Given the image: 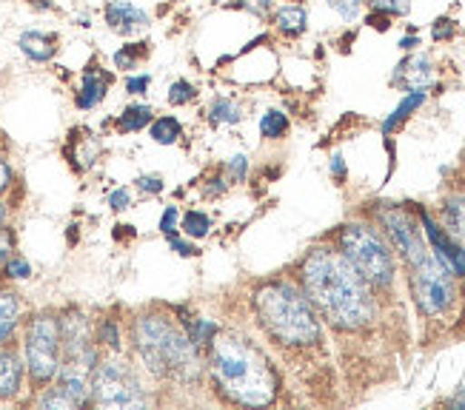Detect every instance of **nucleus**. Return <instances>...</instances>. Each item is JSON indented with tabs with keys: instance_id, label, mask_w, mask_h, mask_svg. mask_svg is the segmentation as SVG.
<instances>
[{
	"instance_id": "f257e3e1",
	"label": "nucleus",
	"mask_w": 465,
	"mask_h": 410,
	"mask_svg": "<svg viewBox=\"0 0 465 410\" xmlns=\"http://www.w3.org/2000/svg\"><path fill=\"white\" fill-rule=\"evenodd\" d=\"M300 277L309 302L331 325L354 331L371 322L374 299L369 294V282L340 251L314 249L302 262Z\"/></svg>"
},
{
	"instance_id": "f03ea898",
	"label": "nucleus",
	"mask_w": 465,
	"mask_h": 410,
	"mask_svg": "<svg viewBox=\"0 0 465 410\" xmlns=\"http://www.w3.org/2000/svg\"><path fill=\"white\" fill-rule=\"evenodd\" d=\"M212 371L223 394H229L240 405L262 407L277 394V379L269 359L249 339H217L212 347Z\"/></svg>"
},
{
	"instance_id": "7ed1b4c3",
	"label": "nucleus",
	"mask_w": 465,
	"mask_h": 410,
	"mask_svg": "<svg viewBox=\"0 0 465 410\" xmlns=\"http://www.w3.org/2000/svg\"><path fill=\"white\" fill-rule=\"evenodd\" d=\"M134 347L143 365L160 379L189 382L197 374V347L189 334L166 317H140L132 331Z\"/></svg>"
},
{
	"instance_id": "20e7f679",
	"label": "nucleus",
	"mask_w": 465,
	"mask_h": 410,
	"mask_svg": "<svg viewBox=\"0 0 465 410\" xmlns=\"http://www.w3.org/2000/svg\"><path fill=\"white\" fill-rule=\"evenodd\" d=\"M257 317L262 327L286 345H312L320 339V322L309 302L294 285L272 282L257 294Z\"/></svg>"
},
{
	"instance_id": "39448f33",
	"label": "nucleus",
	"mask_w": 465,
	"mask_h": 410,
	"mask_svg": "<svg viewBox=\"0 0 465 410\" xmlns=\"http://www.w3.org/2000/svg\"><path fill=\"white\" fill-rule=\"evenodd\" d=\"M340 254L354 265L362 279L377 285V288H389L394 282V259L389 245L369 225H346L340 234Z\"/></svg>"
},
{
	"instance_id": "423d86ee",
	"label": "nucleus",
	"mask_w": 465,
	"mask_h": 410,
	"mask_svg": "<svg viewBox=\"0 0 465 410\" xmlns=\"http://www.w3.org/2000/svg\"><path fill=\"white\" fill-rule=\"evenodd\" d=\"M92 402L97 407H143L149 399L126 362L106 359L92 371Z\"/></svg>"
},
{
	"instance_id": "0eeeda50",
	"label": "nucleus",
	"mask_w": 465,
	"mask_h": 410,
	"mask_svg": "<svg viewBox=\"0 0 465 410\" xmlns=\"http://www.w3.org/2000/svg\"><path fill=\"white\" fill-rule=\"evenodd\" d=\"M26 367L35 382H52L60 371V359H64V347H60V322L49 314H40L26 327Z\"/></svg>"
},
{
	"instance_id": "6e6552de",
	"label": "nucleus",
	"mask_w": 465,
	"mask_h": 410,
	"mask_svg": "<svg viewBox=\"0 0 465 410\" xmlns=\"http://www.w3.org/2000/svg\"><path fill=\"white\" fill-rule=\"evenodd\" d=\"M411 268H414L411 285H414V297H417L420 311L429 314V317L442 314L454 302L451 271L434 254L422 257L420 262L411 265Z\"/></svg>"
},
{
	"instance_id": "1a4fd4ad",
	"label": "nucleus",
	"mask_w": 465,
	"mask_h": 410,
	"mask_svg": "<svg viewBox=\"0 0 465 410\" xmlns=\"http://www.w3.org/2000/svg\"><path fill=\"white\" fill-rule=\"evenodd\" d=\"M382 225H386L389 237L394 239L397 251H402L411 265L420 262L422 257H429L431 251L426 249V239H422V231L417 229V222L400 209H391V211H382Z\"/></svg>"
},
{
	"instance_id": "9d476101",
	"label": "nucleus",
	"mask_w": 465,
	"mask_h": 410,
	"mask_svg": "<svg viewBox=\"0 0 465 410\" xmlns=\"http://www.w3.org/2000/svg\"><path fill=\"white\" fill-rule=\"evenodd\" d=\"M422 229H426V237H429L431 249H434V257L446 265L451 274L465 277V249H462V245H457L454 237L442 231L440 225L426 214H422Z\"/></svg>"
},
{
	"instance_id": "9b49d317",
	"label": "nucleus",
	"mask_w": 465,
	"mask_h": 410,
	"mask_svg": "<svg viewBox=\"0 0 465 410\" xmlns=\"http://www.w3.org/2000/svg\"><path fill=\"white\" fill-rule=\"evenodd\" d=\"M104 17H106L109 29L117 34H132L137 29L149 26V15L140 6L129 4V0H112V4H106Z\"/></svg>"
},
{
	"instance_id": "f8f14e48",
	"label": "nucleus",
	"mask_w": 465,
	"mask_h": 410,
	"mask_svg": "<svg viewBox=\"0 0 465 410\" xmlns=\"http://www.w3.org/2000/svg\"><path fill=\"white\" fill-rule=\"evenodd\" d=\"M394 83H402L409 92H426L434 83V66L429 57L414 54L409 60H402L394 72Z\"/></svg>"
},
{
	"instance_id": "ddd939ff",
	"label": "nucleus",
	"mask_w": 465,
	"mask_h": 410,
	"mask_svg": "<svg viewBox=\"0 0 465 410\" xmlns=\"http://www.w3.org/2000/svg\"><path fill=\"white\" fill-rule=\"evenodd\" d=\"M109 92V74L100 66H89L84 72V80H80V92H77V106L80 109H94L100 100Z\"/></svg>"
},
{
	"instance_id": "4468645a",
	"label": "nucleus",
	"mask_w": 465,
	"mask_h": 410,
	"mask_svg": "<svg viewBox=\"0 0 465 410\" xmlns=\"http://www.w3.org/2000/svg\"><path fill=\"white\" fill-rule=\"evenodd\" d=\"M24 382V362L15 351H0V402H9L20 394Z\"/></svg>"
},
{
	"instance_id": "2eb2a0df",
	"label": "nucleus",
	"mask_w": 465,
	"mask_h": 410,
	"mask_svg": "<svg viewBox=\"0 0 465 410\" xmlns=\"http://www.w3.org/2000/svg\"><path fill=\"white\" fill-rule=\"evenodd\" d=\"M17 46H20V52H24L29 60H35V63H46V60H52L54 52H57V37L49 34V32L32 29V32L20 34Z\"/></svg>"
},
{
	"instance_id": "dca6fc26",
	"label": "nucleus",
	"mask_w": 465,
	"mask_h": 410,
	"mask_svg": "<svg viewBox=\"0 0 465 410\" xmlns=\"http://www.w3.org/2000/svg\"><path fill=\"white\" fill-rule=\"evenodd\" d=\"M422 102H426V92H409L406 97L400 100V106L389 114V120L382 122V134H391L402 120H409L411 112H417Z\"/></svg>"
},
{
	"instance_id": "f3484780",
	"label": "nucleus",
	"mask_w": 465,
	"mask_h": 410,
	"mask_svg": "<svg viewBox=\"0 0 465 410\" xmlns=\"http://www.w3.org/2000/svg\"><path fill=\"white\" fill-rule=\"evenodd\" d=\"M17 314H20V302L15 294L0 291V342H6L17 325Z\"/></svg>"
},
{
	"instance_id": "a211bd4d",
	"label": "nucleus",
	"mask_w": 465,
	"mask_h": 410,
	"mask_svg": "<svg viewBox=\"0 0 465 410\" xmlns=\"http://www.w3.org/2000/svg\"><path fill=\"white\" fill-rule=\"evenodd\" d=\"M149 122H152V106L137 102V106H129L117 117V132H140L143 126H149Z\"/></svg>"
},
{
	"instance_id": "6ab92c4d",
	"label": "nucleus",
	"mask_w": 465,
	"mask_h": 410,
	"mask_svg": "<svg viewBox=\"0 0 465 410\" xmlns=\"http://www.w3.org/2000/svg\"><path fill=\"white\" fill-rule=\"evenodd\" d=\"M180 132H183V129H180V120L177 117H157L152 122V129H149L152 140L160 142V146H172V142H177Z\"/></svg>"
},
{
	"instance_id": "aec40b11",
	"label": "nucleus",
	"mask_w": 465,
	"mask_h": 410,
	"mask_svg": "<svg viewBox=\"0 0 465 410\" xmlns=\"http://www.w3.org/2000/svg\"><path fill=\"white\" fill-rule=\"evenodd\" d=\"M306 9L302 6H286L277 12V29L286 32V34H300L302 29H306Z\"/></svg>"
},
{
	"instance_id": "412c9836",
	"label": "nucleus",
	"mask_w": 465,
	"mask_h": 410,
	"mask_svg": "<svg viewBox=\"0 0 465 410\" xmlns=\"http://www.w3.org/2000/svg\"><path fill=\"white\" fill-rule=\"evenodd\" d=\"M209 117H212L214 126H223V122H237L242 117V112H240V106H237L234 100H229V97H214L212 109H209Z\"/></svg>"
},
{
	"instance_id": "4be33fe9",
	"label": "nucleus",
	"mask_w": 465,
	"mask_h": 410,
	"mask_svg": "<svg viewBox=\"0 0 465 410\" xmlns=\"http://www.w3.org/2000/svg\"><path fill=\"white\" fill-rule=\"evenodd\" d=\"M146 54H149L146 40H140V44H129V46H124L114 54V66L117 69H134L140 60H146Z\"/></svg>"
},
{
	"instance_id": "5701e85b",
	"label": "nucleus",
	"mask_w": 465,
	"mask_h": 410,
	"mask_svg": "<svg viewBox=\"0 0 465 410\" xmlns=\"http://www.w3.org/2000/svg\"><path fill=\"white\" fill-rule=\"evenodd\" d=\"M289 132V117L282 112H266L260 120V134L269 137V140H277Z\"/></svg>"
},
{
	"instance_id": "b1692460",
	"label": "nucleus",
	"mask_w": 465,
	"mask_h": 410,
	"mask_svg": "<svg viewBox=\"0 0 465 410\" xmlns=\"http://www.w3.org/2000/svg\"><path fill=\"white\" fill-rule=\"evenodd\" d=\"M446 222L457 237H465V200L451 197L446 202Z\"/></svg>"
},
{
	"instance_id": "393cba45",
	"label": "nucleus",
	"mask_w": 465,
	"mask_h": 410,
	"mask_svg": "<svg viewBox=\"0 0 465 410\" xmlns=\"http://www.w3.org/2000/svg\"><path fill=\"white\" fill-rule=\"evenodd\" d=\"M197 97V89L189 83V80H174V83L169 86V102L172 106H186V102H192Z\"/></svg>"
},
{
	"instance_id": "a878e982",
	"label": "nucleus",
	"mask_w": 465,
	"mask_h": 410,
	"mask_svg": "<svg viewBox=\"0 0 465 410\" xmlns=\"http://www.w3.org/2000/svg\"><path fill=\"white\" fill-rule=\"evenodd\" d=\"M183 231H186L189 237H194V239L206 237V234H209V217H206L203 211H189V214L183 217Z\"/></svg>"
},
{
	"instance_id": "bb28decb",
	"label": "nucleus",
	"mask_w": 465,
	"mask_h": 410,
	"mask_svg": "<svg viewBox=\"0 0 465 410\" xmlns=\"http://www.w3.org/2000/svg\"><path fill=\"white\" fill-rule=\"evenodd\" d=\"M374 12H382L389 17H402L411 12V0H369Z\"/></svg>"
},
{
	"instance_id": "cd10ccee",
	"label": "nucleus",
	"mask_w": 465,
	"mask_h": 410,
	"mask_svg": "<svg viewBox=\"0 0 465 410\" xmlns=\"http://www.w3.org/2000/svg\"><path fill=\"white\" fill-rule=\"evenodd\" d=\"M214 334H217V325H214L212 319H197V325L189 331V339L194 342V347H200V345L212 342Z\"/></svg>"
},
{
	"instance_id": "c85d7f7f",
	"label": "nucleus",
	"mask_w": 465,
	"mask_h": 410,
	"mask_svg": "<svg viewBox=\"0 0 465 410\" xmlns=\"http://www.w3.org/2000/svg\"><path fill=\"white\" fill-rule=\"evenodd\" d=\"M329 6L342 17V20H354L362 9V0H329Z\"/></svg>"
},
{
	"instance_id": "c756f323",
	"label": "nucleus",
	"mask_w": 465,
	"mask_h": 410,
	"mask_svg": "<svg viewBox=\"0 0 465 410\" xmlns=\"http://www.w3.org/2000/svg\"><path fill=\"white\" fill-rule=\"evenodd\" d=\"M32 274V265L26 259H9L6 262V277L12 279H26Z\"/></svg>"
},
{
	"instance_id": "7c9ffc66",
	"label": "nucleus",
	"mask_w": 465,
	"mask_h": 410,
	"mask_svg": "<svg viewBox=\"0 0 465 410\" xmlns=\"http://www.w3.org/2000/svg\"><path fill=\"white\" fill-rule=\"evenodd\" d=\"M454 34V20H449V17H440L437 24L431 26V37L434 40H449Z\"/></svg>"
},
{
	"instance_id": "2f4dec72",
	"label": "nucleus",
	"mask_w": 465,
	"mask_h": 410,
	"mask_svg": "<svg viewBox=\"0 0 465 410\" xmlns=\"http://www.w3.org/2000/svg\"><path fill=\"white\" fill-rule=\"evenodd\" d=\"M149 83H152V77H149V74H134V77L126 80V92H129V94H146Z\"/></svg>"
},
{
	"instance_id": "473e14b6",
	"label": "nucleus",
	"mask_w": 465,
	"mask_h": 410,
	"mask_svg": "<svg viewBox=\"0 0 465 410\" xmlns=\"http://www.w3.org/2000/svg\"><path fill=\"white\" fill-rule=\"evenodd\" d=\"M109 205H112L114 211L129 209V205H132V194H129V189H117V191H112V194H109Z\"/></svg>"
},
{
	"instance_id": "72a5a7b5",
	"label": "nucleus",
	"mask_w": 465,
	"mask_h": 410,
	"mask_svg": "<svg viewBox=\"0 0 465 410\" xmlns=\"http://www.w3.org/2000/svg\"><path fill=\"white\" fill-rule=\"evenodd\" d=\"M177 220H180L177 209H174V205H169V209L163 211V217H160V231H163V234H174Z\"/></svg>"
},
{
	"instance_id": "f704fd0d",
	"label": "nucleus",
	"mask_w": 465,
	"mask_h": 410,
	"mask_svg": "<svg viewBox=\"0 0 465 410\" xmlns=\"http://www.w3.org/2000/svg\"><path fill=\"white\" fill-rule=\"evenodd\" d=\"M237 6H242V9H249V12H254V15H269V9H272V0H237Z\"/></svg>"
},
{
	"instance_id": "c9c22d12",
	"label": "nucleus",
	"mask_w": 465,
	"mask_h": 410,
	"mask_svg": "<svg viewBox=\"0 0 465 410\" xmlns=\"http://www.w3.org/2000/svg\"><path fill=\"white\" fill-rule=\"evenodd\" d=\"M100 337H104V342H109L112 351H117V347H120V342H117V331H114V325H112V322L100 325Z\"/></svg>"
},
{
	"instance_id": "e433bc0d",
	"label": "nucleus",
	"mask_w": 465,
	"mask_h": 410,
	"mask_svg": "<svg viewBox=\"0 0 465 410\" xmlns=\"http://www.w3.org/2000/svg\"><path fill=\"white\" fill-rule=\"evenodd\" d=\"M246 169H249V160L246 157H234L232 162H229V171H232V180H240L242 174H246Z\"/></svg>"
},
{
	"instance_id": "4c0bfd02",
	"label": "nucleus",
	"mask_w": 465,
	"mask_h": 410,
	"mask_svg": "<svg viewBox=\"0 0 465 410\" xmlns=\"http://www.w3.org/2000/svg\"><path fill=\"white\" fill-rule=\"evenodd\" d=\"M137 186L143 189V191H163V182H160V177H140L137 180Z\"/></svg>"
},
{
	"instance_id": "58836bf2",
	"label": "nucleus",
	"mask_w": 465,
	"mask_h": 410,
	"mask_svg": "<svg viewBox=\"0 0 465 410\" xmlns=\"http://www.w3.org/2000/svg\"><path fill=\"white\" fill-rule=\"evenodd\" d=\"M169 245H172V249H174L177 254H183V257H192V254H194L192 245H189V242H183V239H177L174 234H169Z\"/></svg>"
},
{
	"instance_id": "ea45409f",
	"label": "nucleus",
	"mask_w": 465,
	"mask_h": 410,
	"mask_svg": "<svg viewBox=\"0 0 465 410\" xmlns=\"http://www.w3.org/2000/svg\"><path fill=\"white\" fill-rule=\"evenodd\" d=\"M389 20H391L389 15H382V12H374V15L369 17V24H371L374 29H380V32H386V29L391 26V24H389Z\"/></svg>"
},
{
	"instance_id": "a19ab883",
	"label": "nucleus",
	"mask_w": 465,
	"mask_h": 410,
	"mask_svg": "<svg viewBox=\"0 0 465 410\" xmlns=\"http://www.w3.org/2000/svg\"><path fill=\"white\" fill-rule=\"evenodd\" d=\"M9 182H12V169L6 166L4 160H0V191H6Z\"/></svg>"
},
{
	"instance_id": "79ce46f5",
	"label": "nucleus",
	"mask_w": 465,
	"mask_h": 410,
	"mask_svg": "<svg viewBox=\"0 0 465 410\" xmlns=\"http://www.w3.org/2000/svg\"><path fill=\"white\" fill-rule=\"evenodd\" d=\"M331 171H334L337 177H346V162H342V157H334V162H331Z\"/></svg>"
},
{
	"instance_id": "37998d69",
	"label": "nucleus",
	"mask_w": 465,
	"mask_h": 410,
	"mask_svg": "<svg viewBox=\"0 0 465 410\" xmlns=\"http://www.w3.org/2000/svg\"><path fill=\"white\" fill-rule=\"evenodd\" d=\"M6 254H9V239H6L4 229H0V259H6Z\"/></svg>"
},
{
	"instance_id": "c03bdc74",
	"label": "nucleus",
	"mask_w": 465,
	"mask_h": 410,
	"mask_svg": "<svg viewBox=\"0 0 465 410\" xmlns=\"http://www.w3.org/2000/svg\"><path fill=\"white\" fill-rule=\"evenodd\" d=\"M400 46H402V49H414V46H417V37H402V40H400Z\"/></svg>"
},
{
	"instance_id": "a18cd8bd",
	"label": "nucleus",
	"mask_w": 465,
	"mask_h": 410,
	"mask_svg": "<svg viewBox=\"0 0 465 410\" xmlns=\"http://www.w3.org/2000/svg\"><path fill=\"white\" fill-rule=\"evenodd\" d=\"M4 222H6V209H4V202H0V229H4Z\"/></svg>"
},
{
	"instance_id": "49530a36",
	"label": "nucleus",
	"mask_w": 465,
	"mask_h": 410,
	"mask_svg": "<svg viewBox=\"0 0 465 410\" xmlns=\"http://www.w3.org/2000/svg\"><path fill=\"white\" fill-rule=\"evenodd\" d=\"M451 405H457V407H465V399H454Z\"/></svg>"
}]
</instances>
